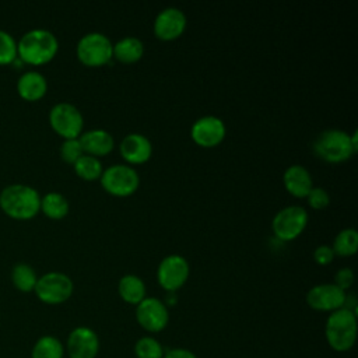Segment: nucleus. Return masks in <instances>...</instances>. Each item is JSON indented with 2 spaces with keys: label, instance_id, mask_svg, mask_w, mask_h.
Returning <instances> with one entry per match:
<instances>
[{
  "label": "nucleus",
  "instance_id": "473e14b6",
  "mask_svg": "<svg viewBox=\"0 0 358 358\" xmlns=\"http://www.w3.org/2000/svg\"><path fill=\"white\" fill-rule=\"evenodd\" d=\"M162 358H197L194 352L186 348H171L166 352H164Z\"/></svg>",
  "mask_w": 358,
  "mask_h": 358
},
{
  "label": "nucleus",
  "instance_id": "bb28decb",
  "mask_svg": "<svg viewBox=\"0 0 358 358\" xmlns=\"http://www.w3.org/2000/svg\"><path fill=\"white\" fill-rule=\"evenodd\" d=\"M134 354L137 358H162L164 348L154 337H141L134 344Z\"/></svg>",
  "mask_w": 358,
  "mask_h": 358
},
{
  "label": "nucleus",
  "instance_id": "ddd939ff",
  "mask_svg": "<svg viewBox=\"0 0 358 358\" xmlns=\"http://www.w3.org/2000/svg\"><path fill=\"white\" fill-rule=\"evenodd\" d=\"M345 291L340 289L336 284H317L306 294L308 305L320 312H334L344 306Z\"/></svg>",
  "mask_w": 358,
  "mask_h": 358
},
{
  "label": "nucleus",
  "instance_id": "412c9836",
  "mask_svg": "<svg viewBox=\"0 0 358 358\" xmlns=\"http://www.w3.org/2000/svg\"><path fill=\"white\" fill-rule=\"evenodd\" d=\"M144 53L143 42L136 36H124L113 45V56L126 64L136 63Z\"/></svg>",
  "mask_w": 358,
  "mask_h": 358
},
{
  "label": "nucleus",
  "instance_id": "c85d7f7f",
  "mask_svg": "<svg viewBox=\"0 0 358 358\" xmlns=\"http://www.w3.org/2000/svg\"><path fill=\"white\" fill-rule=\"evenodd\" d=\"M83 154H84V151L81 148L78 137L67 138L60 145V157L63 161H66L69 164H74Z\"/></svg>",
  "mask_w": 358,
  "mask_h": 358
},
{
  "label": "nucleus",
  "instance_id": "6e6552de",
  "mask_svg": "<svg viewBox=\"0 0 358 358\" xmlns=\"http://www.w3.org/2000/svg\"><path fill=\"white\" fill-rule=\"evenodd\" d=\"M49 123L59 136L67 140L77 138L81 134L84 119L77 106L69 102H59L49 110Z\"/></svg>",
  "mask_w": 358,
  "mask_h": 358
},
{
  "label": "nucleus",
  "instance_id": "9d476101",
  "mask_svg": "<svg viewBox=\"0 0 358 358\" xmlns=\"http://www.w3.org/2000/svg\"><path fill=\"white\" fill-rule=\"evenodd\" d=\"M189 273L190 266L183 256L168 255L159 262L157 268V280L165 291L175 292L187 281Z\"/></svg>",
  "mask_w": 358,
  "mask_h": 358
},
{
  "label": "nucleus",
  "instance_id": "5701e85b",
  "mask_svg": "<svg viewBox=\"0 0 358 358\" xmlns=\"http://www.w3.org/2000/svg\"><path fill=\"white\" fill-rule=\"evenodd\" d=\"M64 347L55 336L39 337L31 351V358H63Z\"/></svg>",
  "mask_w": 358,
  "mask_h": 358
},
{
  "label": "nucleus",
  "instance_id": "6ab92c4d",
  "mask_svg": "<svg viewBox=\"0 0 358 358\" xmlns=\"http://www.w3.org/2000/svg\"><path fill=\"white\" fill-rule=\"evenodd\" d=\"M48 90V81L45 76L39 71L29 70L20 76L17 81V91L21 98L27 101L41 99Z\"/></svg>",
  "mask_w": 358,
  "mask_h": 358
},
{
  "label": "nucleus",
  "instance_id": "9b49d317",
  "mask_svg": "<svg viewBox=\"0 0 358 358\" xmlns=\"http://www.w3.org/2000/svg\"><path fill=\"white\" fill-rule=\"evenodd\" d=\"M136 319L144 330L150 333H158L168 324V308L158 298L145 296L140 303H137Z\"/></svg>",
  "mask_w": 358,
  "mask_h": 358
},
{
  "label": "nucleus",
  "instance_id": "7ed1b4c3",
  "mask_svg": "<svg viewBox=\"0 0 358 358\" xmlns=\"http://www.w3.org/2000/svg\"><path fill=\"white\" fill-rule=\"evenodd\" d=\"M324 334L329 345L334 351H348L357 340V313L345 308L331 312L326 322Z\"/></svg>",
  "mask_w": 358,
  "mask_h": 358
},
{
  "label": "nucleus",
  "instance_id": "dca6fc26",
  "mask_svg": "<svg viewBox=\"0 0 358 358\" xmlns=\"http://www.w3.org/2000/svg\"><path fill=\"white\" fill-rule=\"evenodd\" d=\"M122 157L130 164H144L152 154L151 141L140 133H129L119 144Z\"/></svg>",
  "mask_w": 358,
  "mask_h": 358
},
{
  "label": "nucleus",
  "instance_id": "2f4dec72",
  "mask_svg": "<svg viewBox=\"0 0 358 358\" xmlns=\"http://www.w3.org/2000/svg\"><path fill=\"white\" fill-rule=\"evenodd\" d=\"M333 259H334V252L330 245H319L313 250V260L320 266H326L331 263Z\"/></svg>",
  "mask_w": 358,
  "mask_h": 358
},
{
  "label": "nucleus",
  "instance_id": "4468645a",
  "mask_svg": "<svg viewBox=\"0 0 358 358\" xmlns=\"http://www.w3.org/2000/svg\"><path fill=\"white\" fill-rule=\"evenodd\" d=\"M66 348L70 358H95L99 351L98 334L87 326H78L70 331Z\"/></svg>",
  "mask_w": 358,
  "mask_h": 358
},
{
  "label": "nucleus",
  "instance_id": "cd10ccee",
  "mask_svg": "<svg viewBox=\"0 0 358 358\" xmlns=\"http://www.w3.org/2000/svg\"><path fill=\"white\" fill-rule=\"evenodd\" d=\"M17 56V41L10 32L0 29V64L13 63Z\"/></svg>",
  "mask_w": 358,
  "mask_h": 358
},
{
  "label": "nucleus",
  "instance_id": "f3484780",
  "mask_svg": "<svg viewBox=\"0 0 358 358\" xmlns=\"http://www.w3.org/2000/svg\"><path fill=\"white\" fill-rule=\"evenodd\" d=\"M78 141L81 144V148L84 154L92 155V157H101L106 155L113 150L115 141L109 131L103 129H92L83 134H80Z\"/></svg>",
  "mask_w": 358,
  "mask_h": 358
},
{
  "label": "nucleus",
  "instance_id": "2eb2a0df",
  "mask_svg": "<svg viewBox=\"0 0 358 358\" xmlns=\"http://www.w3.org/2000/svg\"><path fill=\"white\" fill-rule=\"evenodd\" d=\"M186 28V15L176 7L161 10L154 20V34L162 41L179 38Z\"/></svg>",
  "mask_w": 358,
  "mask_h": 358
},
{
  "label": "nucleus",
  "instance_id": "f03ea898",
  "mask_svg": "<svg viewBox=\"0 0 358 358\" xmlns=\"http://www.w3.org/2000/svg\"><path fill=\"white\" fill-rule=\"evenodd\" d=\"M0 207L11 218L29 220L41 210V196L32 186L13 183L0 192Z\"/></svg>",
  "mask_w": 358,
  "mask_h": 358
},
{
  "label": "nucleus",
  "instance_id": "39448f33",
  "mask_svg": "<svg viewBox=\"0 0 358 358\" xmlns=\"http://www.w3.org/2000/svg\"><path fill=\"white\" fill-rule=\"evenodd\" d=\"M77 57L88 67H99L110 62L113 45L110 39L101 32H88L77 43Z\"/></svg>",
  "mask_w": 358,
  "mask_h": 358
},
{
  "label": "nucleus",
  "instance_id": "7c9ffc66",
  "mask_svg": "<svg viewBox=\"0 0 358 358\" xmlns=\"http://www.w3.org/2000/svg\"><path fill=\"white\" fill-rule=\"evenodd\" d=\"M354 282V271L350 267H343L334 274V282L340 289H348Z\"/></svg>",
  "mask_w": 358,
  "mask_h": 358
},
{
  "label": "nucleus",
  "instance_id": "1a4fd4ad",
  "mask_svg": "<svg viewBox=\"0 0 358 358\" xmlns=\"http://www.w3.org/2000/svg\"><path fill=\"white\" fill-rule=\"evenodd\" d=\"M308 224V213L302 206H287L273 218L271 228L274 235L281 241L298 238Z\"/></svg>",
  "mask_w": 358,
  "mask_h": 358
},
{
  "label": "nucleus",
  "instance_id": "423d86ee",
  "mask_svg": "<svg viewBox=\"0 0 358 358\" xmlns=\"http://www.w3.org/2000/svg\"><path fill=\"white\" fill-rule=\"evenodd\" d=\"M74 285L71 278L60 271H49L41 275L34 288L36 296L48 305L66 302L73 294Z\"/></svg>",
  "mask_w": 358,
  "mask_h": 358
},
{
  "label": "nucleus",
  "instance_id": "c756f323",
  "mask_svg": "<svg viewBox=\"0 0 358 358\" xmlns=\"http://www.w3.org/2000/svg\"><path fill=\"white\" fill-rule=\"evenodd\" d=\"M306 199H308V204L315 210H322V208L327 207L330 203V196H329L327 190L323 187L313 186L310 189V192L308 193Z\"/></svg>",
  "mask_w": 358,
  "mask_h": 358
},
{
  "label": "nucleus",
  "instance_id": "aec40b11",
  "mask_svg": "<svg viewBox=\"0 0 358 358\" xmlns=\"http://www.w3.org/2000/svg\"><path fill=\"white\" fill-rule=\"evenodd\" d=\"M117 292L124 302L137 305L145 298V284L138 275L126 274L119 280Z\"/></svg>",
  "mask_w": 358,
  "mask_h": 358
},
{
  "label": "nucleus",
  "instance_id": "f8f14e48",
  "mask_svg": "<svg viewBox=\"0 0 358 358\" xmlns=\"http://www.w3.org/2000/svg\"><path fill=\"white\" fill-rule=\"evenodd\" d=\"M227 129L225 123L213 115L199 117L190 129V136L193 141L201 147L211 148L218 145L225 137Z\"/></svg>",
  "mask_w": 358,
  "mask_h": 358
},
{
  "label": "nucleus",
  "instance_id": "4be33fe9",
  "mask_svg": "<svg viewBox=\"0 0 358 358\" xmlns=\"http://www.w3.org/2000/svg\"><path fill=\"white\" fill-rule=\"evenodd\" d=\"M69 208V201L62 193L49 192L43 197H41V210L49 218L60 220L67 215Z\"/></svg>",
  "mask_w": 358,
  "mask_h": 358
},
{
  "label": "nucleus",
  "instance_id": "a878e982",
  "mask_svg": "<svg viewBox=\"0 0 358 358\" xmlns=\"http://www.w3.org/2000/svg\"><path fill=\"white\" fill-rule=\"evenodd\" d=\"M333 252L338 256H352L358 249V232L354 228L340 231L333 241Z\"/></svg>",
  "mask_w": 358,
  "mask_h": 358
},
{
  "label": "nucleus",
  "instance_id": "b1692460",
  "mask_svg": "<svg viewBox=\"0 0 358 358\" xmlns=\"http://www.w3.org/2000/svg\"><path fill=\"white\" fill-rule=\"evenodd\" d=\"M11 281L13 285L21 292L34 291L38 277L35 270L27 263H17L11 270Z\"/></svg>",
  "mask_w": 358,
  "mask_h": 358
},
{
  "label": "nucleus",
  "instance_id": "393cba45",
  "mask_svg": "<svg viewBox=\"0 0 358 358\" xmlns=\"http://www.w3.org/2000/svg\"><path fill=\"white\" fill-rule=\"evenodd\" d=\"M74 171L76 173L84 179V180H95L99 179L102 172H103V166L99 158L88 155V154H83L74 164Z\"/></svg>",
  "mask_w": 358,
  "mask_h": 358
},
{
  "label": "nucleus",
  "instance_id": "a211bd4d",
  "mask_svg": "<svg viewBox=\"0 0 358 358\" xmlns=\"http://www.w3.org/2000/svg\"><path fill=\"white\" fill-rule=\"evenodd\" d=\"M282 180L287 192L299 199L306 197L313 187L310 172L303 165L298 164L291 165L284 171Z\"/></svg>",
  "mask_w": 358,
  "mask_h": 358
},
{
  "label": "nucleus",
  "instance_id": "f257e3e1",
  "mask_svg": "<svg viewBox=\"0 0 358 358\" xmlns=\"http://www.w3.org/2000/svg\"><path fill=\"white\" fill-rule=\"evenodd\" d=\"M57 38L52 31L43 28L27 31L17 42V55L20 60L34 66L50 62L57 53Z\"/></svg>",
  "mask_w": 358,
  "mask_h": 358
},
{
  "label": "nucleus",
  "instance_id": "0eeeda50",
  "mask_svg": "<svg viewBox=\"0 0 358 358\" xmlns=\"http://www.w3.org/2000/svg\"><path fill=\"white\" fill-rule=\"evenodd\" d=\"M101 183L108 193L126 197L137 190L140 178L134 168L123 164H115L103 169L101 175Z\"/></svg>",
  "mask_w": 358,
  "mask_h": 358
},
{
  "label": "nucleus",
  "instance_id": "20e7f679",
  "mask_svg": "<svg viewBox=\"0 0 358 358\" xmlns=\"http://www.w3.org/2000/svg\"><path fill=\"white\" fill-rule=\"evenodd\" d=\"M315 154L330 164L344 162L357 151L351 136L340 129H327L317 134L313 141Z\"/></svg>",
  "mask_w": 358,
  "mask_h": 358
}]
</instances>
